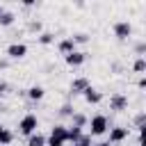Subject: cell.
<instances>
[{"label":"cell","instance_id":"obj_5","mask_svg":"<svg viewBox=\"0 0 146 146\" xmlns=\"http://www.w3.org/2000/svg\"><path fill=\"white\" fill-rule=\"evenodd\" d=\"M110 107H112V110H116V112H121V110H125V107H128V98H125L123 94H114V96L110 98Z\"/></svg>","mask_w":146,"mask_h":146},{"label":"cell","instance_id":"obj_25","mask_svg":"<svg viewBox=\"0 0 146 146\" xmlns=\"http://www.w3.org/2000/svg\"><path fill=\"white\" fill-rule=\"evenodd\" d=\"M5 89H7V82H0V94H5Z\"/></svg>","mask_w":146,"mask_h":146},{"label":"cell","instance_id":"obj_3","mask_svg":"<svg viewBox=\"0 0 146 146\" xmlns=\"http://www.w3.org/2000/svg\"><path fill=\"white\" fill-rule=\"evenodd\" d=\"M114 34H116L119 39H128V36L132 34V25H130L128 21H121V23L114 25Z\"/></svg>","mask_w":146,"mask_h":146},{"label":"cell","instance_id":"obj_13","mask_svg":"<svg viewBox=\"0 0 146 146\" xmlns=\"http://www.w3.org/2000/svg\"><path fill=\"white\" fill-rule=\"evenodd\" d=\"M27 146H46V137L43 135H30V141H27Z\"/></svg>","mask_w":146,"mask_h":146},{"label":"cell","instance_id":"obj_22","mask_svg":"<svg viewBox=\"0 0 146 146\" xmlns=\"http://www.w3.org/2000/svg\"><path fill=\"white\" fill-rule=\"evenodd\" d=\"M46 146H64V141H59V139H46Z\"/></svg>","mask_w":146,"mask_h":146},{"label":"cell","instance_id":"obj_12","mask_svg":"<svg viewBox=\"0 0 146 146\" xmlns=\"http://www.w3.org/2000/svg\"><path fill=\"white\" fill-rule=\"evenodd\" d=\"M50 139L66 141V128H64V125H55V128H52V132H50Z\"/></svg>","mask_w":146,"mask_h":146},{"label":"cell","instance_id":"obj_6","mask_svg":"<svg viewBox=\"0 0 146 146\" xmlns=\"http://www.w3.org/2000/svg\"><path fill=\"white\" fill-rule=\"evenodd\" d=\"M128 137V128H112L110 130V141L116 144V141H123Z\"/></svg>","mask_w":146,"mask_h":146},{"label":"cell","instance_id":"obj_2","mask_svg":"<svg viewBox=\"0 0 146 146\" xmlns=\"http://www.w3.org/2000/svg\"><path fill=\"white\" fill-rule=\"evenodd\" d=\"M89 128H91V135H103L107 130V119L103 114H96L91 121H89Z\"/></svg>","mask_w":146,"mask_h":146},{"label":"cell","instance_id":"obj_27","mask_svg":"<svg viewBox=\"0 0 146 146\" xmlns=\"http://www.w3.org/2000/svg\"><path fill=\"white\" fill-rule=\"evenodd\" d=\"M2 11H5V9H2V5H0V14H2Z\"/></svg>","mask_w":146,"mask_h":146},{"label":"cell","instance_id":"obj_16","mask_svg":"<svg viewBox=\"0 0 146 146\" xmlns=\"http://www.w3.org/2000/svg\"><path fill=\"white\" fill-rule=\"evenodd\" d=\"M14 23V14L11 11H2L0 14V25H11Z\"/></svg>","mask_w":146,"mask_h":146},{"label":"cell","instance_id":"obj_15","mask_svg":"<svg viewBox=\"0 0 146 146\" xmlns=\"http://www.w3.org/2000/svg\"><path fill=\"white\" fill-rule=\"evenodd\" d=\"M27 96H30L32 100H39V98H43V89H41V87H30V89H27Z\"/></svg>","mask_w":146,"mask_h":146},{"label":"cell","instance_id":"obj_4","mask_svg":"<svg viewBox=\"0 0 146 146\" xmlns=\"http://www.w3.org/2000/svg\"><path fill=\"white\" fill-rule=\"evenodd\" d=\"M25 52H27V46H25V43H11V46L7 48V55H9L11 59H21Z\"/></svg>","mask_w":146,"mask_h":146},{"label":"cell","instance_id":"obj_10","mask_svg":"<svg viewBox=\"0 0 146 146\" xmlns=\"http://www.w3.org/2000/svg\"><path fill=\"white\" fill-rule=\"evenodd\" d=\"M82 139V130L80 128H75V125H71L68 130H66V141H73V144H78Z\"/></svg>","mask_w":146,"mask_h":146},{"label":"cell","instance_id":"obj_18","mask_svg":"<svg viewBox=\"0 0 146 146\" xmlns=\"http://www.w3.org/2000/svg\"><path fill=\"white\" fill-rule=\"evenodd\" d=\"M84 123H87L84 114H73V125H75V128H82Z\"/></svg>","mask_w":146,"mask_h":146},{"label":"cell","instance_id":"obj_19","mask_svg":"<svg viewBox=\"0 0 146 146\" xmlns=\"http://www.w3.org/2000/svg\"><path fill=\"white\" fill-rule=\"evenodd\" d=\"M135 71H137V73H144V71H146V59H144V57H139V59L135 62Z\"/></svg>","mask_w":146,"mask_h":146},{"label":"cell","instance_id":"obj_1","mask_svg":"<svg viewBox=\"0 0 146 146\" xmlns=\"http://www.w3.org/2000/svg\"><path fill=\"white\" fill-rule=\"evenodd\" d=\"M36 128H39V121H36L34 114H25V116L21 119V123H18V130H21L23 135H34Z\"/></svg>","mask_w":146,"mask_h":146},{"label":"cell","instance_id":"obj_9","mask_svg":"<svg viewBox=\"0 0 146 146\" xmlns=\"http://www.w3.org/2000/svg\"><path fill=\"white\" fill-rule=\"evenodd\" d=\"M84 62V52H78V50H73L71 55H66V64L68 66H80Z\"/></svg>","mask_w":146,"mask_h":146},{"label":"cell","instance_id":"obj_20","mask_svg":"<svg viewBox=\"0 0 146 146\" xmlns=\"http://www.w3.org/2000/svg\"><path fill=\"white\" fill-rule=\"evenodd\" d=\"M71 39H73L75 43H84V41H87L89 36H87V34H75V36H71Z\"/></svg>","mask_w":146,"mask_h":146},{"label":"cell","instance_id":"obj_21","mask_svg":"<svg viewBox=\"0 0 146 146\" xmlns=\"http://www.w3.org/2000/svg\"><path fill=\"white\" fill-rule=\"evenodd\" d=\"M30 30H32V32H41V23H39V21H32V23H30Z\"/></svg>","mask_w":146,"mask_h":146},{"label":"cell","instance_id":"obj_23","mask_svg":"<svg viewBox=\"0 0 146 146\" xmlns=\"http://www.w3.org/2000/svg\"><path fill=\"white\" fill-rule=\"evenodd\" d=\"M89 141H91V139H89L87 135H82V139H80L78 144H73V146H89Z\"/></svg>","mask_w":146,"mask_h":146},{"label":"cell","instance_id":"obj_26","mask_svg":"<svg viewBox=\"0 0 146 146\" xmlns=\"http://www.w3.org/2000/svg\"><path fill=\"white\" fill-rule=\"evenodd\" d=\"M96 146H110V141H100V144H96Z\"/></svg>","mask_w":146,"mask_h":146},{"label":"cell","instance_id":"obj_11","mask_svg":"<svg viewBox=\"0 0 146 146\" xmlns=\"http://www.w3.org/2000/svg\"><path fill=\"white\" fill-rule=\"evenodd\" d=\"M73 50H75V41H73V39H62V41H59V52L71 55Z\"/></svg>","mask_w":146,"mask_h":146},{"label":"cell","instance_id":"obj_17","mask_svg":"<svg viewBox=\"0 0 146 146\" xmlns=\"http://www.w3.org/2000/svg\"><path fill=\"white\" fill-rule=\"evenodd\" d=\"M52 41H55V36H52L50 32H43V34H39V43L48 46V43H52Z\"/></svg>","mask_w":146,"mask_h":146},{"label":"cell","instance_id":"obj_24","mask_svg":"<svg viewBox=\"0 0 146 146\" xmlns=\"http://www.w3.org/2000/svg\"><path fill=\"white\" fill-rule=\"evenodd\" d=\"M135 125L141 130V125H144V114H137V119H135Z\"/></svg>","mask_w":146,"mask_h":146},{"label":"cell","instance_id":"obj_14","mask_svg":"<svg viewBox=\"0 0 146 146\" xmlns=\"http://www.w3.org/2000/svg\"><path fill=\"white\" fill-rule=\"evenodd\" d=\"M11 139H14V135H11L7 128H2V125H0V144H2V146H7V144H11Z\"/></svg>","mask_w":146,"mask_h":146},{"label":"cell","instance_id":"obj_7","mask_svg":"<svg viewBox=\"0 0 146 146\" xmlns=\"http://www.w3.org/2000/svg\"><path fill=\"white\" fill-rule=\"evenodd\" d=\"M87 87H89V80H87V78H75V80L71 82V91H73V94H82Z\"/></svg>","mask_w":146,"mask_h":146},{"label":"cell","instance_id":"obj_8","mask_svg":"<svg viewBox=\"0 0 146 146\" xmlns=\"http://www.w3.org/2000/svg\"><path fill=\"white\" fill-rule=\"evenodd\" d=\"M82 94H84V100H87V103H91V105L100 103V98H103V96H100V91H96V89H91V87H87Z\"/></svg>","mask_w":146,"mask_h":146}]
</instances>
